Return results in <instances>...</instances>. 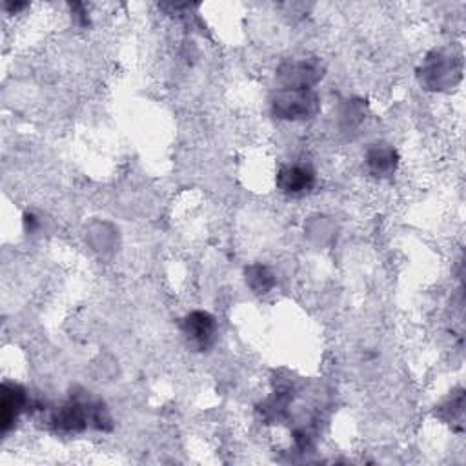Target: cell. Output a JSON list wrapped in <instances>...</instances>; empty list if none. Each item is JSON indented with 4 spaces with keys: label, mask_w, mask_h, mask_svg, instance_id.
Listing matches in <instances>:
<instances>
[{
    "label": "cell",
    "mask_w": 466,
    "mask_h": 466,
    "mask_svg": "<svg viewBox=\"0 0 466 466\" xmlns=\"http://www.w3.org/2000/svg\"><path fill=\"white\" fill-rule=\"evenodd\" d=\"M317 175L315 169L309 164L304 162H293L286 164L277 173V187L286 195L293 198H300L315 187Z\"/></svg>",
    "instance_id": "5"
},
{
    "label": "cell",
    "mask_w": 466,
    "mask_h": 466,
    "mask_svg": "<svg viewBox=\"0 0 466 466\" xmlns=\"http://www.w3.org/2000/svg\"><path fill=\"white\" fill-rule=\"evenodd\" d=\"M246 282L255 293H266L273 286V275L264 266H251L246 269Z\"/></svg>",
    "instance_id": "8"
},
{
    "label": "cell",
    "mask_w": 466,
    "mask_h": 466,
    "mask_svg": "<svg viewBox=\"0 0 466 466\" xmlns=\"http://www.w3.org/2000/svg\"><path fill=\"white\" fill-rule=\"evenodd\" d=\"M461 78V56L439 49L426 56L420 82L428 86L430 89H441L450 87Z\"/></svg>",
    "instance_id": "2"
},
{
    "label": "cell",
    "mask_w": 466,
    "mask_h": 466,
    "mask_svg": "<svg viewBox=\"0 0 466 466\" xmlns=\"http://www.w3.org/2000/svg\"><path fill=\"white\" fill-rule=\"evenodd\" d=\"M271 111L284 120H308L319 113V96L313 89L279 87L271 95Z\"/></svg>",
    "instance_id": "1"
},
{
    "label": "cell",
    "mask_w": 466,
    "mask_h": 466,
    "mask_svg": "<svg viewBox=\"0 0 466 466\" xmlns=\"http://www.w3.org/2000/svg\"><path fill=\"white\" fill-rule=\"evenodd\" d=\"M324 69L313 58H299L288 60L280 64L277 76L282 87H300V89H313V86L322 78Z\"/></svg>",
    "instance_id": "4"
},
{
    "label": "cell",
    "mask_w": 466,
    "mask_h": 466,
    "mask_svg": "<svg viewBox=\"0 0 466 466\" xmlns=\"http://www.w3.org/2000/svg\"><path fill=\"white\" fill-rule=\"evenodd\" d=\"M27 406V395L25 390L18 384L4 382L2 384V400H0V411H2V431L7 433V430L18 420V415Z\"/></svg>",
    "instance_id": "7"
},
{
    "label": "cell",
    "mask_w": 466,
    "mask_h": 466,
    "mask_svg": "<svg viewBox=\"0 0 466 466\" xmlns=\"http://www.w3.org/2000/svg\"><path fill=\"white\" fill-rule=\"evenodd\" d=\"M180 331L189 348L204 351L217 339V320L208 311H191L182 319Z\"/></svg>",
    "instance_id": "3"
},
{
    "label": "cell",
    "mask_w": 466,
    "mask_h": 466,
    "mask_svg": "<svg viewBox=\"0 0 466 466\" xmlns=\"http://www.w3.org/2000/svg\"><path fill=\"white\" fill-rule=\"evenodd\" d=\"M364 162L368 171L373 177L384 178L395 173L397 164H399V155L397 149L386 142H375L366 149Z\"/></svg>",
    "instance_id": "6"
}]
</instances>
